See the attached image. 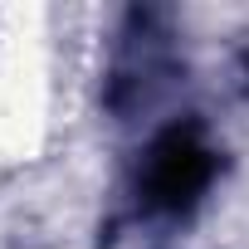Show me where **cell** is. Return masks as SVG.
<instances>
[{
    "label": "cell",
    "instance_id": "1",
    "mask_svg": "<svg viewBox=\"0 0 249 249\" xmlns=\"http://www.w3.org/2000/svg\"><path fill=\"white\" fill-rule=\"evenodd\" d=\"M210 176H215V157H210V147L200 142V132H196V127H171V132L152 147L142 191H147V205H152V210L181 215V210H191V205L205 196Z\"/></svg>",
    "mask_w": 249,
    "mask_h": 249
}]
</instances>
